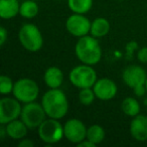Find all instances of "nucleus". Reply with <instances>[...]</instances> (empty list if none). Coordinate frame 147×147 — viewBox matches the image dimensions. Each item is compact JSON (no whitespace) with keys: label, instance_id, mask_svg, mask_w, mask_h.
I'll list each match as a JSON object with an SVG mask.
<instances>
[{"label":"nucleus","instance_id":"1","mask_svg":"<svg viewBox=\"0 0 147 147\" xmlns=\"http://www.w3.org/2000/svg\"><path fill=\"white\" fill-rule=\"evenodd\" d=\"M41 105L49 118L61 119L69 110V102L65 93L59 89H51L45 93Z\"/></svg>","mask_w":147,"mask_h":147},{"label":"nucleus","instance_id":"2","mask_svg":"<svg viewBox=\"0 0 147 147\" xmlns=\"http://www.w3.org/2000/svg\"><path fill=\"white\" fill-rule=\"evenodd\" d=\"M76 55L83 63L89 65H94L100 61L102 57V49L96 37L85 36L80 37L75 47Z\"/></svg>","mask_w":147,"mask_h":147},{"label":"nucleus","instance_id":"3","mask_svg":"<svg viewBox=\"0 0 147 147\" xmlns=\"http://www.w3.org/2000/svg\"><path fill=\"white\" fill-rule=\"evenodd\" d=\"M122 78L125 84L134 91L135 95L141 97L145 94L147 75L144 69L138 65H129L123 71Z\"/></svg>","mask_w":147,"mask_h":147},{"label":"nucleus","instance_id":"4","mask_svg":"<svg viewBox=\"0 0 147 147\" xmlns=\"http://www.w3.org/2000/svg\"><path fill=\"white\" fill-rule=\"evenodd\" d=\"M19 41L25 49L29 51H38L42 47L43 38L40 30L36 25L26 23L21 26L18 33Z\"/></svg>","mask_w":147,"mask_h":147},{"label":"nucleus","instance_id":"5","mask_svg":"<svg viewBox=\"0 0 147 147\" xmlns=\"http://www.w3.org/2000/svg\"><path fill=\"white\" fill-rule=\"evenodd\" d=\"M71 83L79 89L91 88L97 82V73L89 65H82L74 67L69 75Z\"/></svg>","mask_w":147,"mask_h":147},{"label":"nucleus","instance_id":"6","mask_svg":"<svg viewBox=\"0 0 147 147\" xmlns=\"http://www.w3.org/2000/svg\"><path fill=\"white\" fill-rule=\"evenodd\" d=\"M13 96L22 103L34 102L39 94V88L37 84L31 79H19L14 83L13 87Z\"/></svg>","mask_w":147,"mask_h":147},{"label":"nucleus","instance_id":"7","mask_svg":"<svg viewBox=\"0 0 147 147\" xmlns=\"http://www.w3.org/2000/svg\"><path fill=\"white\" fill-rule=\"evenodd\" d=\"M47 116L42 105L35 102L26 103L22 107L20 118L28 128H38Z\"/></svg>","mask_w":147,"mask_h":147},{"label":"nucleus","instance_id":"8","mask_svg":"<svg viewBox=\"0 0 147 147\" xmlns=\"http://www.w3.org/2000/svg\"><path fill=\"white\" fill-rule=\"evenodd\" d=\"M38 136L45 143L53 144L57 143L65 136L63 126L57 121V119L45 120L38 127Z\"/></svg>","mask_w":147,"mask_h":147},{"label":"nucleus","instance_id":"9","mask_svg":"<svg viewBox=\"0 0 147 147\" xmlns=\"http://www.w3.org/2000/svg\"><path fill=\"white\" fill-rule=\"evenodd\" d=\"M22 107L16 98H3L0 100V123H7L20 117Z\"/></svg>","mask_w":147,"mask_h":147},{"label":"nucleus","instance_id":"10","mask_svg":"<svg viewBox=\"0 0 147 147\" xmlns=\"http://www.w3.org/2000/svg\"><path fill=\"white\" fill-rule=\"evenodd\" d=\"M87 130L85 124L79 119H69L63 125L65 137L71 143H80L87 138Z\"/></svg>","mask_w":147,"mask_h":147},{"label":"nucleus","instance_id":"11","mask_svg":"<svg viewBox=\"0 0 147 147\" xmlns=\"http://www.w3.org/2000/svg\"><path fill=\"white\" fill-rule=\"evenodd\" d=\"M91 25L92 23L90 22V20L86 16L79 13L71 15L65 22L67 31L74 36L78 37H82L88 34L89 31L91 30Z\"/></svg>","mask_w":147,"mask_h":147},{"label":"nucleus","instance_id":"12","mask_svg":"<svg viewBox=\"0 0 147 147\" xmlns=\"http://www.w3.org/2000/svg\"><path fill=\"white\" fill-rule=\"evenodd\" d=\"M93 90L96 97L101 101H109L113 99L117 94V86L111 79L103 78L97 80L93 86Z\"/></svg>","mask_w":147,"mask_h":147},{"label":"nucleus","instance_id":"13","mask_svg":"<svg viewBox=\"0 0 147 147\" xmlns=\"http://www.w3.org/2000/svg\"><path fill=\"white\" fill-rule=\"evenodd\" d=\"M130 133L137 141L144 142L147 140V117L144 115H136L133 117L130 124Z\"/></svg>","mask_w":147,"mask_h":147},{"label":"nucleus","instance_id":"14","mask_svg":"<svg viewBox=\"0 0 147 147\" xmlns=\"http://www.w3.org/2000/svg\"><path fill=\"white\" fill-rule=\"evenodd\" d=\"M43 80L49 88L59 89L63 83V74L59 67H51L45 71Z\"/></svg>","mask_w":147,"mask_h":147},{"label":"nucleus","instance_id":"15","mask_svg":"<svg viewBox=\"0 0 147 147\" xmlns=\"http://www.w3.org/2000/svg\"><path fill=\"white\" fill-rule=\"evenodd\" d=\"M27 128L28 127L24 124L22 120H15L6 124V132L10 138L17 140V139H22L27 134Z\"/></svg>","mask_w":147,"mask_h":147},{"label":"nucleus","instance_id":"16","mask_svg":"<svg viewBox=\"0 0 147 147\" xmlns=\"http://www.w3.org/2000/svg\"><path fill=\"white\" fill-rule=\"evenodd\" d=\"M20 5L18 0H0V16L3 19H10L19 13Z\"/></svg>","mask_w":147,"mask_h":147},{"label":"nucleus","instance_id":"17","mask_svg":"<svg viewBox=\"0 0 147 147\" xmlns=\"http://www.w3.org/2000/svg\"><path fill=\"white\" fill-rule=\"evenodd\" d=\"M109 30H110L109 21L103 17H98L92 22L90 32L93 36L98 38V37H103L106 34H108Z\"/></svg>","mask_w":147,"mask_h":147},{"label":"nucleus","instance_id":"18","mask_svg":"<svg viewBox=\"0 0 147 147\" xmlns=\"http://www.w3.org/2000/svg\"><path fill=\"white\" fill-rule=\"evenodd\" d=\"M67 5L74 13L85 14L92 8L93 0H67Z\"/></svg>","mask_w":147,"mask_h":147},{"label":"nucleus","instance_id":"19","mask_svg":"<svg viewBox=\"0 0 147 147\" xmlns=\"http://www.w3.org/2000/svg\"><path fill=\"white\" fill-rule=\"evenodd\" d=\"M39 7L35 0H26L20 5L19 14L25 18H32L38 14Z\"/></svg>","mask_w":147,"mask_h":147},{"label":"nucleus","instance_id":"20","mask_svg":"<svg viewBox=\"0 0 147 147\" xmlns=\"http://www.w3.org/2000/svg\"><path fill=\"white\" fill-rule=\"evenodd\" d=\"M121 108H122L124 114L130 117H135L140 112V105H139L138 101L132 97L125 98L121 104Z\"/></svg>","mask_w":147,"mask_h":147},{"label":"nucleus","instance_id":"21","mask_svg":"<svg viewBox=\"0 0 147 147\" xmlns=\"http://www.w3.org/2000/svg\"><path fill=\"white\" fill-rule=\"evenodd\" d=\"M105 138V130L100 125H92L87 130V139L95 144L101 143Z\"/></svg>","mask_w":147,"mask_h":147},{"label":"nucleus","instance_id":"22","mask_svg":"<svg viewBox=\"0 0 147 147\" xmlns=\"http://www.w3.org/2000/svg\"><path fill=\"white\" fill-rule=\"evenodd\" d=\"M96 95H95L94 90H91L90 88H84L81 89L80 93H79V101L81 104L83 105H91L94 102Z\"/></svg>","mask_w":147,"mask_h":147},{"label":"nucleus","instance_id":"23","mask_svg":"<svg viewBox=\"0 0 147 147\" xmlns=\"http://www.w3.org/2000/svg\"><path fill=\"white\" fill-rule=\"evenodd\" d=\"M14 83L9 77L2 75L0 77V93L2 95H8L13 91Z\"/></svg>","mask_w":147,"mask_h":147},{"label":"nucleus","instance_id":"24","mask_svg":"<svg viewBox=\"0 0 147 147\" xmlns=\"http://www.w3.org/2000/svg\"><path fill=\"white\" fill-rule=\"evenodd\" d=\"M137 57H138V59L141 63H147V47H144L139 49L138 53H137Z\"/></svg>","mask_w":147,"mask_h":147},{"label":"nucleus","instance_id":"25","mask_svg":"<svg viewBox=\"0 0 147 147\" xmlns=\"http://www.w3.org/2000/svg\"><path fill=\"white\" fill-rule=\"evenodd\" d=\"M7 34H8V32L6 29L3 26L0 27V45H3L5 43L7 39Z\"/></svg>","mask_w":147,"mask_h":147},{"label":"nucleus","instance_id":"26","mask_svg":"<svg viewBox=\"0 0 147 147\" xmlns=\"http://www.w3.org/2000/svg\"><path fill=\"white\" fill-rule=\"evenodd\" d=\"M34 143L30 139H21V141L18 143L19 147H33Z\"/></svg>","mask_w":147,"mask_h":147},{"label":"nucleus","instance_id":"27","mask_svg":"<svg viewBox=\"0 0 147 147\" xmlns=\"http://www.w3.org/2000/svg\"><path fill=\"white\" fill-rule=\"evenodd\" d=\"M95 146H96V144L91 142L88 139L87 140H83L80 143H78V147H95Z\"/></svg>","mask_w":147,"mask_h":147},{"label":"nucleus","instance_id":"28","mask_svg":"<svg viewBox=\"0 0 147 147\" xmlns=\"http://www.w3.org/2000/svg\"><path fill=\"white\" fill-rule=\"evenodd\" d=\"M145 89H146V93H147V79H146V83H145Z\"/></svg>","mask_w":147,"mask_h":147},{"label":"nucleus","instance_id":"29","mask_svg":"<svg viewBox=\"0 0 147 147\" xmlns=\"http://www.w3.org/2000/svg\"><path fill=\"white\" fill-rule=\"evenodd\" d=\"M35 1H36V0H35Z\"/></svg>","mask_w":147,"mask_h":147}]
</instances>
